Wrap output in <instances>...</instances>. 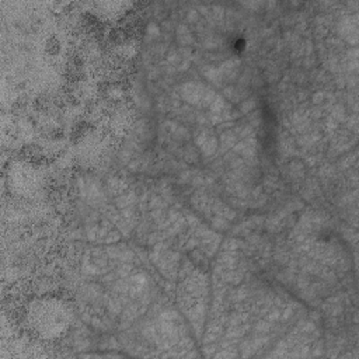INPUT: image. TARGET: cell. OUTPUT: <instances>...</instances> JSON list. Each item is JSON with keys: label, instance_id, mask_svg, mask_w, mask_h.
I'll return each instance as SVG.
<instances>
[{"label": "cell", "instance_id": "cell-1", "mask_svg": "<svg viewBox=\"0 0 359 359\" xmlns=\"http://www.w3.org/2000/svg\"><path fill=\"white\" fill-rule=\"evenodd\" d=\"M28 321L41 338H57L69 328L70 311L67 304L57 299H42L32 302Z\"/></svg>", "mask_w": 359, "mask_h": 359}]
</instances>
